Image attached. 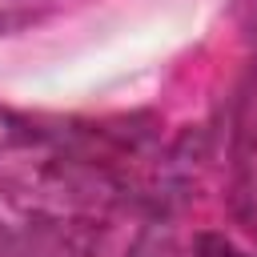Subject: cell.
<instances>
[{
	"mask_svg": "<svg viewBox=\"0 0 257 257\" xmlns=\"http://www.w3.org/2000/svg\"><path fill=\"white\" fill-rule=\"evenodd\" d=\"M201 257H249V253H241L237 245H229L221 237H205L201 241Z\"/></svg>",
	"mask_w": 257,
	"mask_h": 257,
	"instance_id": "6da1fadb",
	"label": "cell"
}]
</instances>
